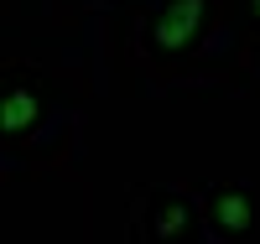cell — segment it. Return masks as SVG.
I'll return each mask as SVG.
<instances>
[{
	"label": "cell",
	"mask_w": 260,
	"mask_h": 244,
	"mask_svg": "<svg viewBox=\"0 0 260 244\" xmlns=\"http://www.w3.org/2000/svg\"><path fill=\"white\" fill-rule=\"evenodd\" d=\"M208 218H213V229H224V234H245L250 229V192H240V187H219L208 197Z\"/></svg>",
	"instance_id": "7a4b0ae2"
},
{
	"label": "cell",
	"mask_w": 260,
	"mask_h": 244,
	"mask_svg": "<svg viewBox=\"0 0 260 244\" xmlns=\"http://www.w3.org/2000/svg\"><path fill=\"white\" fill-rule=\"evenodd\" d=\"M250 6H255V16H260V0H250Z\"/></svg>",
	"instance_id": "5b68a950"
},
{
	"label": "cell",
	"mask_w": 260,
	"mask_h": 244,
	"mask_svg": "<svg viewBox=\"0 0 260 244\" xmlns=\"http://www.w3.org/2000/svg\"><path fill=\"white\" fill-rule=\"evenodd\" d=\"M208 16V0H167V6L156 11V21H151V47L161 52H182L192 37H198Z\"/></svg>",
	"instance_id": "6da1fadb"
},
{
	"label": "cell",
	"mask_w": 260,
	"mask_h": 244,
	"mask_svg": "<svg viewBox=\"0 0 260 244\" xmlns=\"http://www.w3.org/2000/svg\"><path fill=\"white\" fill-rule=\"evenodd\" d=\"M37 115H42V104H37L31 88H11V94H6V130H11V135L31 130V120H37Z\"/></svg>",
	"instance_id": "3957f363"
},
{
	"label": "cell",
	"mask_w": 260,
	"mask_h": 244,
	"mask_svg": "<svg viewBox=\"0 0 260 244\" xmlns=\"http://www.w3.org/2000/svg\"><path fill=\"white\" fill-rule=\"evenodd\" d=\"M151 213H156V218H151V234H156V239H172V234L187 229V203H182V197H156Z\"/></svg>",
	"instance_id": "277c9868"
}]
</instances>
